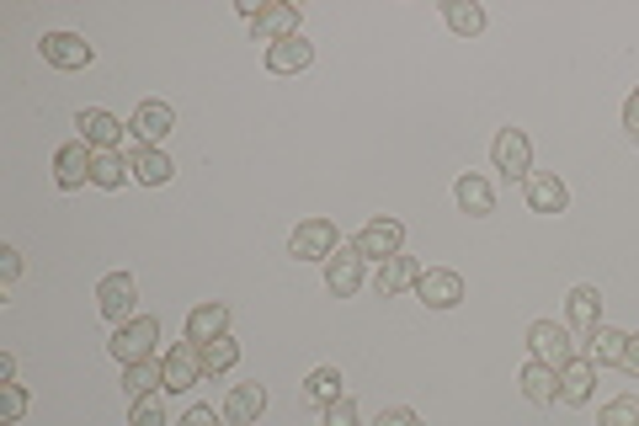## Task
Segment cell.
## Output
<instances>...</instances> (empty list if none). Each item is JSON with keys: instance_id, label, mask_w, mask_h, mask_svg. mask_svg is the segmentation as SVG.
Returning a JSON list of instances; mask_svg holds the SVG:
<instances>
[{"instance_id": "obj_1", "label": "cell", "mask_w": 639, "mask_h": 426, "mask_svg": "<svg viewBox=\"0 0 639 426\" xmlns=\"http://www.w3.org/2000/svg\"><path fill=\"white\" fill-rule=\"evenodd\" d=\"M155 341H160L155 320H150V315H133L128 326H118V331H113V341H107V346H113V357H118L123 368H133V363H150V357H155Z\"/></svg>"}, {"instance_id": "obj_2", "label": "cell", "mask_w": 639, "mask_h": 426, "mask_svg": "<svg viewBox=\"0 0 639 426\" xmlns=\"http://www.w3.org/2000/svg\"><path fill=\"white\" fill-rule=\"evenodd\" d=\"M527 352H533V363H544V368H565L570 357H576V341H570V326H555V320H533V331H527Z\"/></svg>"}, {"instance_id": "obj_3", "label": "cell", "mask_w": 639, "mask_h": 426, "mask_svg": "<svg viewBox=\"0 0 639 426\" xmlns=\"http://www.w3.org/2000/svg\"><path fill=\"white\" fill-rule=\"evenodd\" d=\"M341 240H336V224L330 218H304L299 229H293V240H288V256H299V261H330Z\"/></svg>"}, {"instance_id": "obj_4", "label": "cell", "mask_w": 639, "mask_h": 426, "mask_svg": "<svg viewBox=\"0 0 639 426\" xmlns=\"http://www.w3.org/2000/svg\"><path fill=\"white\" fill-rule=\"evenodd\" d=\"M176 128V113H171V102H139V113H133V123H128V139L139 144V150H160V139Z\"/></svg>"}, {"instance_id": "obj_5", "label": "cell", "mask_w": 639, "mask_h": 426, "mask_svg": "<svg viewBox=\"0 0 639 426\" xmlns=\"http://www.w3.org/2000/svg\"><path fill=\"white\" fill-rule=\"evenodd\" d=\"M399 246H405V224L399 218H368L358 235V251L362 261H390V256H399Z\"/></svg>"}, {"instance_id": "obj_6", "label": "cell", "mask_w": 639, "mask_h": 426, "mask_svg": "<svg viewBox=\"0 0 639 426\" xmlns=\"http://www.w3.org/2000/svg\"><path fill=\"white\" fill-rule=\"evenodd\" d=\"M96 304H102V315H107L113 326H128V320H133V304H139V283H133L128 272H113V277H102Z\"/></svg>"}, {"instance_id": "obj_7", "label": "cell", "mask_w": 639, "mask_h": 426, "mask_svg": "<svg viewBox=\"0 0 639 426\" xmlns=\"http://www.w3.org/2000/svg\"><path fill=\"white\" fill-rule=\"evenodd\" d=\"M490 161H496V170L527 181V166H533V144H527V133H522V128H501L496 144H490Z\"/></svg>"}, {"instance_id": "obj_8", "label": "cell", "mask_w": 639, "mask_h": 426, "mask_svg": "<svg viewBox=\"0 0 639 426\" xmlns=\"http://www.w3.org/2000/svg\"><path fill=\"white\" fill-rule=\"evenodd\" d=\"M325 288L336 298H352L362 288V251L358 246H336L325 261Z\"/></svg>"}, {"instance_id": "obj_9", "label": "cell", "mask_w": 639, "mask_h": 426, "mask_svg": "<svg viewBox=\"0 0 639 426\" xmlns=\"http://www.w3.org/2000/svg\"><path fill=\"white\" fill-rule=\"evenodd\" d=\"M75 128H80V144H91V150H118L123 139H128V123H118L102 107H85L75 118Z\"/></svg>"}, {"instance_id": "obj_10", "label": "cell", "mask_w": 639, "mask_h": 426, "mask_svg": "<svg viewBox=\"0 0 639 426\" xmlns=\"http://www.w3.org/2000/svg\"><path fill=\"white\" fill-rule=\"evenodd\" d=\"M160 368H165V389H171V394H176V389H193V383L202 379V346L198 341H176L171 357H165Z\"/></svg>"}, {"instance_id": "obj_11", "label": "cell", "mask_w": 639, "mask_h": 426, "mask_svg": "<svg viewBox=\"0 0 639 426\" xmlns=\"http://www.w3.org/2000/svg\"><path fill=\"white\" fill-rule=\"evenodd\" d=\"M43 59H48L54 70H85V64L96 59V48L80 38V33H48V38H43Z\"/></svg>"}, {"instance_id": "obj_12", "label": "cell", "mask_w": 639, "mask_h": 426, "mask_svg": "<svg viewBox=\"0 0 639 426\" xmlns=\"http://www.w3.org/2000/svg\"><path fill=\"white\" fill-rule=\"evenodd\" d=\"M416 298H421L427 309H453V304L464 298V277H458V272H448V267H432V272H421Z\"/></svg>"}, {"instance_id": "obj_13", "label": "cell", "mask_w": 639, "mask_h": 426, "mask_svg": "<svg viewBox=\"0 0 639 426\" xmlns=\"http://www.w3.org/2000/svg\"><path fill=\"white\" fill-rule=\"evenodd\" d=\"M251 27H256V43L272 48V43H282V38H299V11H293L288 0H267L262 16H256Z\"/></svg>"}, {"instance_id": "obj_14", "label": "cell", "mask_w": 639, "mask_h": 426, "mask_svg": "<svg viewBox=\"0 0 639 426\" xmlns=\"http://www.w3.org/2000/svg\"><path fill=\"white\" fill-rule=\"evenodd\" d=\"M421 283V267H416V256H390V261H379V272H373V294L390 298L399 294V288H416Z\"/></svg>"}, {"instance_id": "obj_15", "label": "cell", "mask_w": 639, "mask_h": 426, "mask_svg": "<svg viewBox=\"0 0 639 426\" xmlns=\"http://www.w3.org/2000/svg\"><path fill=\"white\" fill-rule=\"evenodd\" d=\"M91 144H65L59 155H54V181L65 187V192H75V187H85L91 181Z\"/></svg>"}, {"instance_id": "obj_16", "label": "cell", "mask_w": 639, "mask_h": 426, "mask_svg": "<svg viewBox=\"0 0 639 426\" xmlns=\"http://www.w3.org/2000/svg\"><path fill=\"white\" fill-rule=\"evenodd\" d=\"M310 59H315V43L304 38V33L267 48V70H272V75H299V70H310Z\"/></svg>"}, {"instance_id": "obj_17", "label": "cell", "mask_w": 639, "mask_h": 426, "mask_svg": "<svg viewBox=\"0 0 639 426\" xmlns=\"http://www.w3.org/2000/svg\"><path fill=\"white\" fill-rule=\"evenodd\" d=\"M592 389H597V368H592L586 357H570V363L559 368V400H565V405H586Z\"/></svg>"}, {"instance_id": "obj_18", "label": "cell", "mask_w": 639, "mask_h": 426, "mask_svg": "<svg viewBox=\"0 0 639 426\" xmlns=\"http://www.w3.org/2000/svg\"><path fill=\"white\" fill-rule=\"evenodd\" d=\"M262 411H267V389H262V383H235L230 400H224V416L235 426H256Z\"/></svg>"}, {"instance_id": "obj_19", "label": "cell", "mask_w": 639, "mask_h": 426, "mask_svg": "<svg viewBox=\"0 0 639 426\" xmlns=\"http://www.w3.org/2000/svg\"><path fill=\"white\" fill-rule=\"evenodd\" d=\"M453 198H458V209L469 213V218H485V213L496 209V192H490V181H485L479 170H464V176L453 181Z\"/></svg>"}, {"instance_id": "obj_20", "label": "cell", "mask_w": 639, "mask_h": 426, "mask_svg": "<svg viewBox=\"0 0 639 426\" xmlns=\"http://www.w3.org/2000/svg\"><path fill=\"white\" fill-rule=\"evenodd\" d=\"M219 336H230V309L224 304H198L187 315V341L208 346V341H219Z\"/></svg>"}, {"instance_id": "obj_21", "label": "cell", "mask_w": 639, "mask_h": 426, "mask_svg": "<svg viewBox=\"0 0 639 426\" xmlns=\"http://www.w3.org/2000/svg\"><path fill=\"white\" fill-rule=\"evenodd\" d=\"M128 176H133V161H128L123 150H96V155H91V187H102V192H118Z\"/></svg>"}, {"instance_id": "obj_22", "label": "cell", "mask_w": 639, "mask_h": 426, "mask_svg": "<svg viewBox=\"0 0 639 426\" xmlns=\"http://www.w3.org/2000/svg\"><path fill=\"white\" fill-rule=\"evenodd\" d=\"M624 346H629V336H624V331L597 326V331L586 336V363H592V368H624Z\"/></svg>"}, {"instance_id": "obj_23", "label": "cell", "mask_w": 639, "mask_h": 426, "mask_svg": "<svg viewBox=\"0 0 639 426\" xmlns=\"http://www.w3.org/2000/svg\"><path fill=\"white\" fill-rule=\"evenodd\" d=\"M565 315H570V331L576 336H592L602 326V294L597 288H576V294L565 298Z\"/></svg>"}, {"instance_id": "obj_24", "label": "cell", "mask_w": 639, "mask_h": 426, "mask_svg": "<svg viewBox=\"0 0 639 426\" xmlns=\"http://www.w3.org/2000/svg\"><path fill=\"white\" fill-rule=\"evenodd\" d=\"M522 192H527V209H533V213H565V187H559V176L527 170Z\"/></svg>"}, {"instance_id": "obj_25", "label": "cell", "mask_w": 639, "mask_h": 426, "mask_svg": "<svg viewBox=\"0 0 639 426\" xmlns=\"http://www.w3.org/2000/svg\"><path fill=\"white\" fill-rule=\"evenodd\" d=\"M155 389H165V368H160L155 357H150V363H133V368H123V394H128V405H139V400H155Z\"/></svg>"}, {"instance_id": "obj_26", "label": "cell", "mask_w": 639, "mask_h": 426, "mask_svg": "<svg viewBox=\"0 0 639 426\" xmlns=\"http://www.w3.org/2000/svg\"><path fill=\"white\" fill-rule=\"evenodd\" d=\"M299 400H304V405H320V411L336 405V400H341V374H336V368H315L310 379L299 383Z\"/></svg>"}, {"instance_id": "obj_27", "label": "cell", "mask_w": 639, "mask_h": 426, "mask_svg": "<svg viewBox=\"0 0 639 426\" xmlns=\"http://www.w3.org/2000/svg\"><path fill=\"white\" fill-rule=\"evenodd\" d=\"M522 394H527L533 405H555L559 400V374L555 368H544V363H527V368H522Z\"/></svg>"}, {"instance_id": "obj_28", "label": "cell", "mask_w": 639, "mask_h": 426, "mask_svg": "<svg viewBox=\"0 0 639 426\" xmlns=\"http://www.w3.org/2000/svg\"><path fill=\"white\" fill-rule=\"evenodd\" d=\"M171 155L165 150H133V181H144V187H165L171 181Z\"/></svg>"}, {"instance_id": "obj_29", "label": "cell", "mask_w": 639, "mask_h": 426, "mask_svg": "<svg viewBox=\"0 0 639 426\" xmlns=\"http://www.w3.org/2000/svg\"><path fill=\"white\" fill-rule=\"evenodd\" d=\"M442 22H448L458 38H475V33H485V11H479L475 0H448V5H442Z\"/></svg>"}, {"instance_id": "obj_30", "label": "cell", "mask_w": 639, "mask_h": 426, "mask_svg": "<svg viewBox=\"0 0 639 426\" xmlns=\"http://www.w3.org/2000/svg\"><path fill=\"white\" fill-rule=\"evenodd\" d=\"M235 363H240V341L219 336V341H208V346H202V374H230Z\"/></svg>"}, {"instance_id": "obj_31", "label": "cell", "mask_w": 639, "mask_h": 426, "mask_svg": "<svg viewBox=\"0 0 639 426\" xmlns=\"http://www.w3.org/2000/svg\"><path fill=\"white\" fill-rule=\"evenodd\" d=\"M602 426H639V400L635 394H618L602 405Z\"/></svg>"}, {"instance_id": "obj_32", "label": "cell", "mask_w": 639, "mask_h": 426, "mask_svg": "<svg viewBox=\"0 0 639 426\" xmlns=\"http://www.w3.org/2000/svg\"><path fill=\"white\" fill-rule=\"evenodd\" d=\"M22 411H27V389H22V383H0V422L16 426Z\"/></svg>"}, {"instance_id": "obj_33", "label": "cell", "mask_w": 639, "mask_h": 426, "mask_svg": "<svg viewBox=\"0 0 639 426\" xmlns=\"http://www.w3.org/2000/svg\"><path fill=\"white\" fill-rule=\"evenodd\" d=\"M320 426H358V405L341 394L336 405H325V411H320Z\"/></svg>"}, {"instance_id": "obj_34", "label": "cell", "mask_w": 639, "mask_h": 426, "mask_svg": "<svg viewBox=\"0 0 639 426\" xmlns=\"http://www.w3.org/2000/svg\"><path fill=\"white\" fill-rule=\"evenodd\" d=\"M128 426H165L160 400H139V405H133V416H128Z\"/></svg>"}, {"instance_id": "obj_35", "label": "cell", "mask_w": 639, "mask_h": 426, "mask_svg": "<svg viewBox=\"0 0 639 426\" xmlns=\"http://www.w3.org/2000/svg\"><path fill=\"white\" fill-rule=\"evenodd\" d=\"M16 272H22V251H16V246H0V277L11 283Z\"/></svg>"}, {"instance_id": "obj_36", "label": "cell", "mask_w": 639, "mask_h": 426, "mask_svg": "<svg viewBox=\"0 0 639 426\" xmlns=\"http://www.w3.org/2000/svg\"><path fill=\"white\" fill-rule=\"evenodd\" d=\"M379 426H421V416H416V411H405V405H395V411H384V416H379Z\"/></svg>"}, {"instance_id": "obj_37", "label": "cell", "mask_w": 639, "mask_h": 426, "mask_svg": "<svg viewBox=\"0 0 639 426\" xmlns=\"http://www.w3.org/2000/svg\"><path fill=\"white\" fill-rule=\"evenodd\" d=\"M176 426H219V416H213L208 405H193V411H187V416H182Z\"/></svg>"}, {"instance_id": "obj_38", "label": "cell", "mask_w": 639, "mask_h": 426, "mask_svg": "<svg viewBox=\"0 0 639 426\" xmlns=\"http://www.w3.org/2000/svg\"><path fill=\"white\" fill-rule=\"evenodd\" d=\"M624 128H629V133L639 139V85H635V96L624 102Z\"/></svg>"}, {"instance_id": "obj_39", "label": "cell", "mask_w": 639, "mask_h": 426, "mask_svg": "<svg viewBox=\"0 0 639 426\" xmlns=\"http://www.w3.org/2000/svg\"><path fill=\"white\" fill-rule=\"evenodd\" d=\"M624 374L639 379V336H629V346H624Z\"/></svg>"}]
</instances>
